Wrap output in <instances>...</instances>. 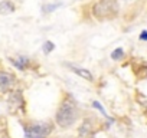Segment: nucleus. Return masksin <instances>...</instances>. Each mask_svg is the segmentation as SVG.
I'll use <instances>...</instances> for the list:
<instances>
[{"label": "nucleus", "mask_w": 147, "mask_h": 138, "mask_svg": "<svg viewBox=\"0 0 147 138\" xmlns=\"http://www.w3.org/2000/svg\"><path fill=\"white\" fill-rule=\"evenodd\" d=\"M53 49H55V45H53L51 40H48V42L43 43V52H45V53H51Z\"/></svg>", "instance_id": "nucleus-12"}, {"label": "nucleus", "mask_w": 147, "mask_h": 138, "mask_svg": "<svg viewBox=\"0 0 147 138\" xmlns=\"http://www.w3.org/2000/svg\"><path fill=\"white\" fill-rule=\"evenodd\" d=\"M9 104H10V107L12 108H19L22 104H23V99H22V94L19 92V91H16L15 94H12L10 95V98H9Z\"/></svg>", "instance_id": "nucleus-7"}, {"label": "nucleus", "mask_w": 147, "mask_h": 138, "mask_svg": "<svg viewBox=\"0 0 147 138\" xmlns=\"http://www.w3.org/2000/svg\"><path fill=\"white\" fill-rule=\"evenodd\" d=\"M15 12V5L9 0H3L0 2V15H10Z\"/></svg>", "instance_id": "nucleus-6"}, {"label": "nucleus", "mask_w": 147, "mask_h": 138, "mask_svg": "<svg viewBox=\"0 0 147 138\" xmlns=\"http://www.w3.org/2000/svg\"><path fill=\"white\" fill-rule=\"evenodd\" d=\"M92 107H94V108H97V109H98V111H100V112H101V114H102V115L105 117V118H108L110 121H113V119H111V118H110V117L107 115V112H105V109L102 108V105H100V102H97V101H94V102H92Z\"/></svg>", "instance_id": "nucleus-11"}, {"label": "nucleus", "mask_w": 147, "mask_h": 138, "mask_svg": "<svg viewBox=\"0 0 147 138\" xmlns=\"http://www.w3.org/2000/svg\"><path fill=\"white\" fill-rule=\"evenodd\" d=\"M52 124L35 122L25 127V138H46L52 132Z\"/></svg>", "instance_id": "nucleus-3"}, {"label": "nucleus", "mask_w": 147, "mask_h": 138, "mask_svg": "<svg viewBox=\"0 0 147 138\" xmlns=\"http://www.w3.org/2000/svg\"><path fill=\"white\" fill-rule=\"evenodd\" d=\"M15 82V78L13 75L7 74V72H2L0 71V92H6L12 88Z\"/></svg>", "instance_id": "nucleus-4"}, {"label": "nucleus", "mask_w": 147, "mask_h": 138, "mask_svg": "<svg viewBox=\"0 0 147 138\" xmlns=\"http://www.w3.org/2000/svg\"><path fill=\"white\" fill-rule=\"evenodd\" d=\"M12 60V63L18 68V69H20V71H23V69H26V66L29 65V59L28 58H25V56H19V58H16V59H10Z\"/></svg>", "instance_id": "nucleus-8"}, {"label": "nucleus", "mask_w": 147, "mask_h": 138, "mask_svg": "<svg viewBox=\"0 0 147 138\" xmlns=\"http://www.w3.org/2000/svg\"><path fill=\"white\" fill-rule=\"evenodd\" d=\"M111 58H113L114 60H120L121 58H124V50H123L121 48H117L115 50H113V53H111Z\"/></svg>", "instance_id": "nucleus-10"}, {"label": "nucleus", "mask_w": 147, "mask_h": 138, "mask_svg": "<svg viewBox=\"0 0 147 138\" xmlns=\"http://www.w3.org/2000/svg\"><path fill=\"white\" fill-rule=\"evenodd\" d=\"M140 40H147V30H143L140 35Z\"/></svg>", "instance_id": "nucleus-13"}, {"label": "nucleus", "mask_w": 147, "mask_h": 138, "mask_svg": "<svg viewBox=\"0 0 147 138\" xmlns=\"http://www.w3.org/2000/svg\"><path fill=\"white\" fill-rule=\"evenodd\" d=\"M62 3H52V5H45L42 6V12L43 13H51V12H55L58 7H61Z\"/></svg>", "instance_id": "nucleus-9"}, {"label": "nucleus", "mask_w": 147, "mask_h": 138, "mask_svg": "<svg viewBox=\"0 0 147 138\" xmlns=\"http://www.w3.org/2000/svg\"><path fill=\"white\" fill-rule=\"evenodd\" d=\"M120 12L118 3L115 0H98L92 6V15L100 20L114 19Z\"/></svg>", "instance_id": "nucleus-2"}, {"label": "nucleus", "mask_w": 147, "mask_h": 138, "mask_svg": "<svg viewBox=\"0 0 147 138\" xmlns=\"http://www.w3.org/2000/svg\"><path fill=\"white\" fill-rule=\"evenodd\" d=\"M69 68H71V71L72 72H75L77 75H80V76H82L84 79H87V81H92L94 79V76H92V74L88 71V69H84V68H78V66H72V65H69Z\"/></svg>", "instance_id": "nucleus-5"}, {"label": "nucleus", "mask_w": 147, "mask_h": 138, "mask_svg": "<svg viewBox=\"0 0 147 138\" xmlns=\"http://www.w3.org/2000/svg\"><path fill=\"white\" fill-rule=\"evenodd\" d=\"M77 117H78V109H77L75 102H74L72 99H69V98L62 101V104L59 105V108L56 111L58 125L62 127V128H68L77 121Z\"/></svg>", "instance_id": "nucleus-1"}]
</instances>
